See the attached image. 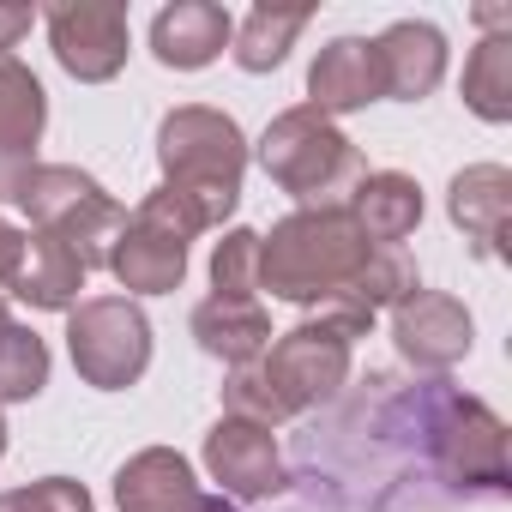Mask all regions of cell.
<instances>
[{
	"label": "cell",
	"instance_id": "6da1fadb",
	"mask_svg": "<svg viewBox=\"0 0 512 512\" xmlns=\"http://www.w3.org/2000/svg\"><path fill=\"white\" fill-rule=\"evenodd\" d=\"M368 253L374 241L344 205H302L272 223V235H260V290L296 308H320L356 284Z\"/></svg>",
	"mask_w": 512,
	"mask_h": 512
},
{
	"label": "cell",
	"instance_id": "7a4b0ae2",
	"mask_svg": "<svg viewBox=\"0 0 512 512\" xmlns=\"http://www.w3.org/2000/svg\"><path fill=\"white\" fill-rule=\"evenodd\" d=\"M157 163L169 193H181L205 229H223V217L241 199V175H247V133L235 127V115L205 109V103H181L163 115L157 127Z\"/></svg>",
	"mask_w": 512,
	"mask_h": 512
},
{
	"label": "cell",
	"instance_id": "3957f363",
	"mask_svg": "<svg viewBox=\"0 0 512 512\" xmlns=\"http://www.w3.org/2000/svg\"><path fill=\"white\" fill-rule=\"evenodd\" d=\"M13 205L31 217V229L67 241V247L79 253L85 272L109 266V253H115V241H121V229H127V211L103 193V181L85 175V169H73V163H37V169L19 181Z\"/></svg>",
	"mask_w": 512,
	"mask_h": 512
},
{
	"label": "cell",
	"instance_id": "277c9868",
	"mask_svg": "<svg viewBox=\"0 0 512 512\" xmlns=\"http://www.w3.org/2000/svg\"><path fill=\"white\" fill-rule=\"evenodd\" d=\"M253 157H260V169L302 205H344L338 193L350 181H362V157L356 145L338 133V121H326L320 109H284L260 145H253Z\"/></svg>",
	"mask_w": 512,
	"mask_h": 512
},
{
	"label": "cell",
	"instance_id": "5b68a950",
	"mask_svg": "<svg viewBox=\"0 0 512 512\" xmlns=\"http://www.w3.org/2000/svg\"><path fill=\"white\" fill-rule=\"evenodd\" d=\"M67 356L85 386L127 392L151 368V320L133 296H91L67 314Z\"/></svg>",
	"mask_w": 512,
	"mask_h": 512
},
{
	"label": "cell",
	"instance_id": "8992f818",
	"mask_svg": "<svg viewBox=\"0 0 512 512\" xmlns=\"http://www.w3.org/2000/svg\"><path fill=\"white\" fill-rule=\"evenodd\" d=\"M428 446H434V464L452 488H476V494H494V500L506 494V422L482 398L434 392Z\"/></svg>",
	"mask_w": 512,
	"mask_h": 512
},
{
	"label": "cell",
	"instance_id": "52a82bcc",
	"mask_svg": "<svg viewBox=\"0 0 512 512\" xmlns=\"http://www.w3.org/2000/svg\"><path fill=\"white\" fill-rule=\"evenodd\" d=\"M260 368H266L278 404H284L290 416H302V410L338 398V386L350 380V338H344L332 320L314 314V320L290 326V332L260 356Z\"/></svg>",
	"mask_w": 512,
	"mask_h": 512
},
{
	"label": "cell",
	"instance_id": "ba28073f",
	"mask_svg": "<svg viewBox=\"0 0 512 512\" xmlns=\"http://www.w3.org/2000/svg\"><path fill=\"white\" fill-rule=\"evenodd\" d=\"M43 25H49L55 61L79 85H109L133 55V25H127V7H115V0H55Z\"/></svg>",
	"mask_w": 512,
	"mask_h": 512
},
{
	"label": "cell",
	"instance_id": "9c48e42d",
	"mask_svg": "<svg viewBox=\"0 0 512 512\" xmlns=\"http://www.w3.org/2000/svg\"><path fill=\"white\" fill-rule=\"evenodd\" d=\"M205 470L223 488V500H272V494L290 488L278 434L260 428V422H241V416H223L205 434Z\"/></svg>",
	"mask_w": 512,
	"mask_h": 512
},
{
	"label": "cell",
	"instance_id": "30bf717a",
	"mask_svg": "<svg viewBox=\"0 0 512 512\" xmlns=\"http://www.w3.org/2000/svg\"><path fill=\"white\" fill-rule=\"evenodd\" d=\"M392 344L410 368L422 374H446L470 356L476 344V326H470V308L458 296H440V290H416L392 308Z\"/></svg>",
	"mask_w": 512,
	"mask_h": 512
},
{
	"label": "cell",
	"instance_id": "8fae6325",
	"mask_svg": "<svg viewBox=\"0 0 512 512\" xmlns=\"http://www.w3.org/2000/svg\"><path fill=\"white\" fill-rule=\"evenodd\" d=\"M43 127H49V91H43V79L25 61L0 55V205H13L19 181L37 169Z\"/></svg>",
	"mask_w": 512,
	"mask_h": 512
},
{
	"label": "cell",
	"instance_id": "7c38bea8",
	"mask_svg": "<svg viewBox=\"0 0 512 512\" xmlns=\"http://www.w3.org/2000/svg\"><path fill=\"white\" fill-rule=\"evenodd\" d=\"M374 61H380V91L386 97L422 103L446 79V31L428 25V19H398L374 37Z\"/></svg>",
	"mask_w": 512,
	"mask_h": 512
},
{
	"label": "cell",
	"instance_id": "4fadbf2b",
	"mask_svg": "<svg viewBox=\"0 0 512 512\" xmlns=\"http://www.w3.org/2000/svg\"><path fill=\"white\" fill-rule=\"evenodd\" d=\"M446 217L464 229V241L488 260L506 253V229H512V169L506 163H470L452 175L446 187Z\"/></svg>",
	"mask_w": 512,
	"mask_h": 512
},
{
	"label": "cell",
	"instance_id": "5bb4252c",
	"mask_svg": "<svg viewBox=\"0 0 512 512\" xmlns=\"http://www.w3.org/2000/svg\"><path fill=\"white\" fill-rule=\"evenodd\" d=\"M380 61H374V43L368 37H332L314 67H308V109H320L326 121L332 115H356L368 103H380Z\"/></svg>",
	"mask_w": 512,
	"mask_h": 512
},
{
	"label": "cell",
	"instance_id": "9a60e30c",
	"mask_svg": "<svg viewBox=\"0 0 512 512\" xmlns=\"http://www.w3.org/2000/svg\"><path fill=\"white\" fill-rule=\"evenodd\" d=\"M7 296L43 308V314H73L79 308V290H85V266H79V253L43 229H25V247H19V260L7 272V284H0Z\"/></svg>",
	"mask_w": 512,
	"mask_h": 512
},
{
	"label": "cell",
	"instance_id": "2e32d148",
	"mask_svg": "<svg viewBox=\"0 0 512 512\" xmlns=\"http://www.w3.org/2000/svg\"><path fill=\"white\" fill-rule=\"evenodd\" d=\"M235 37V19L217 7V0H175L151 19V55L175 73H199L211 67Z\"/></svg>",
	"mask_w": 512,
	"mask_h": 512
},
{
	"label": "cell",
	"instance_id": "e0dca14e",
	"mask_svg": "<svg viewBox=\"0 0 512 512\" xmlns=\"http://www.w3.org/2000/svg\"><path fill=\"white\" fill-rule=\"evenodd\" d=\"M199 500H205V488L175 446H145L115 470V506L121 512H193Z\"/></svg>",
	"mask_w": 512,
	"mask_h": 512
},
{
	"label": "cell",
	"instance_id": "ac0fdd59",
	"mask_svg": "<svg viewBox=\"0 0 512 512\" xmlns=\"http://www.w3.org/2000/svg\"><path fill=\"white\" fill-rule=\"evenodd\" d=\"M109 272L127 296H169L187 278V241L145 223V217H127V229L109 253Z\"/></svg>",
	"mask_w": 512,
	"mask_h": 512
},
{
	"label": "cell",
	"instance_id": "d6986e66",
	"mask_svg": "<svg viewBox=\"0 0 512 512\" xmlns=\"http://www.w3.org/2000/svg\"><path fill=\"white\" fill-rule=\"evenodd\" d=\"M193 338L205 356L241 368V362H260L272 350V314L253 296H205L193 308Z\"/></svg>",
	"mask_w": 512,
	"mask_h": 512
},
{
	"label": "cell",
	"instance_id": "ffe728a7",
	"mask_svg": "<svg viewBox=\"0 0 512 512\" xmlns=\"http://www.w3.org/2000/svg\"><path fill=\"white\" fill-rule=\"evenodd\" d=\"M344 211L362 223V235H368L374 247H398V241H410L416 223H422V187H416L410 175H398V169H374V175H362V181L350 187Z\"/></svg>",
	"mask_w": 512,
	"mask_h": 512
},
{
	"label": "cell",
	"instance_id": "44dd1931",
	"mask_svg": "<svg viewBox=\"0 0 512 512\" xmlns=\"http://www.w3.org/2000/svg\"><path fill=\"white\" fill-rule=\"evenodd\" d=\"M464 109L488 127L512 121V31H488L464 61Z\"/></svg>",
	"mask_w": 512,
	"mask_h": 512
},
{
	"label": "cell",
	"instance_id": "7402d4cb",
	"mask_svg": "<svg viewBox=\"0 0 512 512\" xmlns=\"http://www.w3.org/2000/svg\"><path fill=\"white\" fill-rule=\"evenodd\" d=\"M302 31H308V7H253V13L235 25L229 55H235L241 73H272V67H284L290 43H296Z\"/></svg>",
	"mask_w": 512,
	"mask_h": 512
},
{
	"label": "cell",
	"instance_id": "603a6c76",
	"mask_svg": "<svg viewBox=\"0 0 512 512\" xmlns=\"http://www.w3.org/2000/svg\"><path fill=\"white\" fill-rule=\"evenodd\" d=\"M43 386H49V344L13 320L0 332V404H31Z\"/></svg>",
	"mask_w": 512,
	"mask_h": 512
},
{
	"label": "cell",
	"instance_id": "cb8c5ba5",
	"mask_svg": "<svg viewBox=\"0 0 512 512\" xmlns=\"http://www.w3.org/2000/svg\"><path fill=\"white\" fill-rule=\"evenodd\" d=\"M416 290H422V278H416V266H410V253H404V247H374L368 266L356 272V284H350L344 296L362 302L368 314H380V308H398V302L416 296Z\"/></svg>",
	"mask_w": 512,
	"mask_h": 512
},
{
	"label": "cell",
	"instance_id": "d4e9b609",
	"mask_svg": "<svg viewBox=\"0 0 512 512\" xmlns=\"http://www.w3.org/2000/svg\"><path fill=\"white\" fill-rule=\"evenodd\" d=\"M260 290V235L253 229H223L211 247V296H253Z\"/></svg>",
	"mask_w": 512,
	"mask_h": 512
},
{
	"label": "cell",
	"instance_id": "484cf974",
	"mask_svg": "<svg viewBox=\"0 0 512 512\" xmlns=\"http://www.w3.org/2000/svg\"><path fill=\"white\" fill-rule=\"evenodd\" d=\"M0 512H91V494L73 476H43L31 488H7L0 494Z\"/></svg>",
	"mask_w": 512,
	"mask_h": 512
},
{
	"label": "cell",
	"instance_id": "4316f807",
	"mask_svg": "<svg viewBox=\"0 0 512 512\" xmlns=\"http://www.w3.org/2000/svg\"><path fill=\"white\" fill-rule=\"evenodd\" d=\"M31 25H37V7H13V0H0V55H13Z\"/></svg>",
	"mask_w": 512,
	"mask_h": 512
},
{
	"label": "cell",
	"instance_id": "83f0119b",
	"mask_svg": "<svg viewBox=\"0 0 512 512\" xmlns=\"http://www.w3.org/2000/svg\"><path fill=\"white\" fill-rule=\"evenodd\" d=\"M19 247H25V229L0 217V284H7V272H13V260H19Z\"/></svg>",
	"mask_w": 512,
	"mask_h": 512
},
{
	"label": "cell",
	"instance_id": "f1b7e54d",
	"mask_svg": "<svg viewBox=\"0 0 512 512\" xmlns=\"http://www.w3.org/2000/svg\"><path fill=\"white\" fill-rule=\"evenodd\" d=\"M193 512H235V506H229V500H223V494H205V500H199V506H193Z\"/></svg>",
	"mask_w": 512,
	"mask_h": 512
},
{
	"label": "cell",
	"instance_id": "f546056e",
	"mask_svg": "<svg viewBox=\"0 0 512 512\" xmlns=\"http://www.w3.org/2000/svg\"><path fill=\"white\" fill-rule=\"evenodd\" d=\"M13 326V314H7V296H0V332H7Z\"/></svg>",
	"mask_w": 512,
	"mask_h": 512
},
{
	"label": "cell",
	"instance_id": "4dcf8cb0",
	"mask_svg": "<svg viewBox=\"0 0 512 512\" xmlns=\"http://www.w3.org/2000/svg\"><path fill=\"white\" fill-rule=\"evenodd\" d=\"M0 458H7V416H0Z\"/></svg>",
	"mask_w": 512,
	"mask_h": 512
}]
</instances>
